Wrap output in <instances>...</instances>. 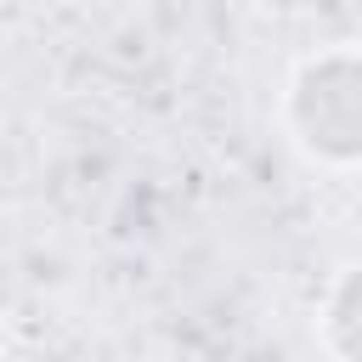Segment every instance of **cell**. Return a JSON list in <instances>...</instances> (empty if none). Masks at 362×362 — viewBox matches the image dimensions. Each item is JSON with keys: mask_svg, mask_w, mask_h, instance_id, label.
Returning a JSON list of instances; mask_svg holds the SVG:
<instances>
[{"mask_svg": "<svg viewBox=\"0 0 362 362\" xmlns=\"http://www.w3.org/2000/svg\"><path fill=\"white\" fill-rule=\"evenodd\" d=\"M317 328H322V345L339 362H362V266H345L339 272V283L322 300Z\"/></svg>", "mask_w": 362, "mask_h": 362, "instance_id": "cell-2", "label": "cell"}, {"mask_svg": "<svg viewBox=\"0 0 362 362\" xmlns=\"http://www.w3.org/2000/svg\"><path fill=\"white\" fill-rule=\"evenodd\" d=\"M288 136L317 164H362V51H317L294 68L283 96Z\"/></svg>", "mask_w": 362, "mask_h": 362, "instance_id": "cell-1", "label": "cell"}]
</instances>
